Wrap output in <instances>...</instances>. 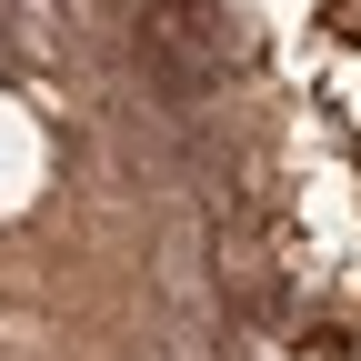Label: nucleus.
Instances as JSON below:
<instances>
[{
  "instance_id": "f257e3e1",
  "label": "nucleus",
  "mask_w": 361,
  "mask_h": 361,
  "mask_svg": "<svg viewBox=\"0 0 361 361\" xmlns=\"http://www.w3.org/2000/svg\"><path fill=\"white\" fill-rule=\"evenodd\" d=\"M30 180H40V141H30V121H20L11 101H0V211H11V201L30 191Z\"/></svg>"
}]
</instances>
